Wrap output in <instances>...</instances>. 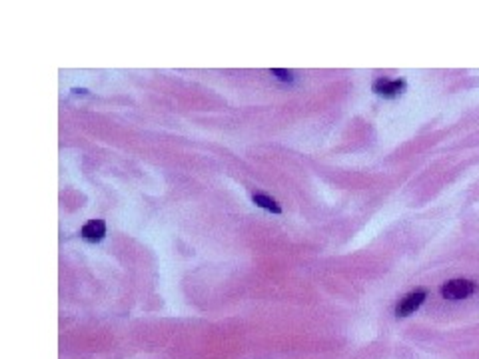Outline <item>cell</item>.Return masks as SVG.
<instances>
[{"label": "cell", "instance_id": "5", "mask_svg": "<svg viewBox=\"0 0 479 359\" xmlns=\"http://www.w3.org/2000/svg\"><path fill=\"white\" fill-rule=\"evenodd\" d=\"M252 200H254V204H258L260 208L268 209V212H274V214H280V212H282L280 204H278L274 198H268L266 194H254L252 196Z\"/></svg>", "mask_w": 479, "mask_h": 359}, {"label": "cell", "instance_id": "2", "mask_svg": "<svg viewBox=\"0 0 479 359\" xmlns=\"http://www.w3.org/2000/svg\"><path fill=\"white\" fill-rule=\"evenodd\" d=\"M425 296H427L425 289H416V292L404 296V298L400 299V303L395 305V315H398V317H407L409 314H414L419 305L423 303Z\"/></svg>", "mask_w": 479, "mask_h": 359}, {"label": "cell", "instance_id": "1", "mask_svg": "<svg viewBox=\"0 0 479 359\" xmlns=\"http://www.w3.org/2000/svg\"><path fill=\"white\" fill-rule=\"evenodd\" d=\"M476 292V284L469 280H449L441 285V296L451 301L469 298Z\"/></svg>", "mask_w": 479, "mask_h": 359}, {"label": "cell", "instance_id": "3", "mask_svg": "<svg viewBox=\"0 0 479 359\" xmlns=\"http://www.w3.org/2000/svg\"><path fill=\"white\" fill-rule=\"evenodd\" d=\"M372 88H374L375 94H379V96H386V98H393V96H398V94H402V92H404V90H405V82H404V80H389V78H377V80H374Z\"/></svg>", "mask_w": 479, "mask_h": 359}, {"label": "cell", "instance_id": "6", "mask_svg": "<svg viewBox=\"0 0 479 359\" xmlns=\"http://www.w3.org/2000/svg\"><path fill=\"white\" fill-rule=\"evenodd\" d=\"M272 74H276L280 80H284V82H292L294 80V76H292V72H285V70H278V68H274L272 70Z\"/></svg>", "mask_w": 479, "mask_h": 359}, {"label": "cell", "instance_id": "4", "mask_svg": "<svg viewBox=\"0 0 479 359\" xmlns=\"http://www.w3.org/2000/svg\"><path fill=\"white\" fill-rule=\"evenodd\" d=\"M106 234V224L102 220H90L88 224H84V228L80 230V236L86 241H100Z\"/></svg>", "mask_w": 479, "mask_h": 359}]
</instances>
